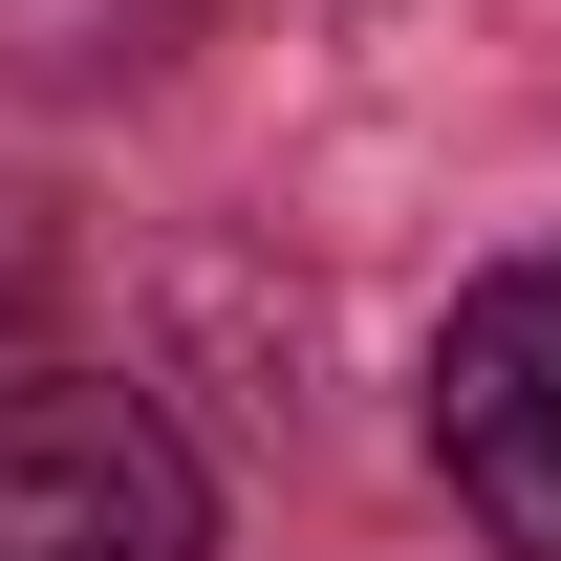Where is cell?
<instances>
[{
  "instance_id": "1",
  "label": "cell",
  "mask_w": 561,
  "mask_h": 561,
  "mask_svg": "<svg viewBox=\"0 0 561 561\" xmlns=\"http://www.w3.org/2000/svg\"><path fill=\"white\" fill-rule=\"evenodd\" d=\"M0 561H216V476L130 367L0 389Z\"/></svg>"
},
{
  "instance_id": "2",
  "label": "cell",
  "mask_w": 561,
  "mask_h": 561,
  "mask_svg": "<svg viewBox=\"0 0 561 561\" xmlns=\"http://www.w3.org/2000/svg\"><path fill=\"white\" fill-rule=\"evenodd\" d=\"M432 454L496 518V561H561V260L476 280L454 346H432Z\"/></svg>"
},
{
  "instance_id": "3",
  "label": "cell",
  "mask_w": 561,
  "mask_h": 561,
  "mask_svg": "<svg viewBox=\"0 0 561 561\" xmlns=\"http://www.w3.org/2000/svg\"><path fill=\"white\" fill-rule=\"evenodd\" d=\"M44 367H66V216L0 195V389H44Z\"/></svg>"
}]
</instances>
